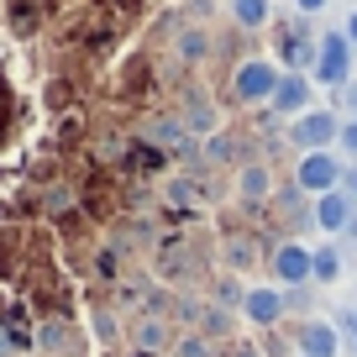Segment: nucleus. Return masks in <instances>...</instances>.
Returning a JSON list of instances; mask_svg holds the SVG:
<instances>
[{
	"instance_id": "1",
	"label": "nucleus",
	"mask_w": 357,
	"mask_h": 357,
	"mask_svg": "<svg viewBox=\"0 0 357 357\" xmlns=\"http://www.w3.org/2000/svg\"><path fill=\"white\" fill-rule=\"evenodd\" d=\"M279 79H284V63L252 53V58H242V63L231 68V100H236V105H273Z\"/></svg>"
},
{
	"instance_id": "2",
	"label": "nucleus",
	"mask_w": 357,
	"mask_h": 357,
	"mask_svg": "<svg viewBox=\"0 0 357 357\" xmlns=\"http://www.w3.org/2000/svg\"><path fill=\"white\" fill-rule=\"evenodd\" d=\"M336 132H342V116L326 111V105H310L305 116H294L284 126V142L294 153H321V147H336Z\"/></svg>"
},
{
	"instance_id": "3",
	"label": "nucleus",
	"mask_w": 357,
	"mask_h": 357,
	"mask_svg": "<svg viewBox=\"0 0 357 357\" xmlns=\"http://www.w3.org/2000/svg\"><path fill=\"white\" fill-rule=\"evenodd\" d=\"M268 284L305 289V284H310V242H300V236L273 242V252H268Z\"/></svg>"
},
{
	"instance_id": "4",
	"label": "nucleus",
	"mask_w": 357,
	"mask_h": 357,
	"mask_svg": "<svg viewBox=\"0 0 357 357\" xmlns=\"http://www.w3.org/2000/svg\"><path fill=\"white\" fill-rule=\"evenodd\" d=\"M342 168L347 163L331 153V147H321V153H300V158H294V190L310 195V200H315V195H331L336 184H342Z\"/></svg>"
},
{
	"instance_id": "5",
	"label": "nucleus",
	"mask_w": 357,
	"mask_h": 357,
	"mask_svg": "<svg viewBox=\"0 0 357 357\" xmlns=\"http://www.w3.org/2000/svg\"><path fill=\"white\" fill-rule=\"evenodd\" d=\"M236 315H242L247 326H252L257 336L263 331H279L284 326V289L279 284H247V294H242V305H236Z\"/></svg>"
},
{
	"instance_id": "6",
	"label": "nucleus",
	"mask_w": 357,
	"mask_h": 357,
	"mask_svg": "<svg viewBox=\"0 0 357 357\" xmlns=\"http://www.w3.org/2000/svg\"><path fill=\"white\" fill-rule=\"evenodd\" d=\"M231 195L247 205V211H268L273 195H279V178H273V168H268L263 158H247V163H236V174H231Z\"/></svg>"
},
{
	"instance_id": "7",
	"label": "nucleus",
	"mask_w": 357,
	"mask_h": 357,
	"mask_svg": "<svg viewBox=\"0 0 357 357\" xmlns=\"http://www.w3.org/2000/svg\"><path fill=\"white\" fill-rule=\"evenodd\" d=\"M310 79L315 84H347L352 79V43L342 37V26L336 32H326L321 43H315V68H310Z\"/></svg>"
},
{
	"instance_id": "8",
	"label": "nucleus",
	"mask_w": 357,
	"mask_h": 357,
	"mask_svg": "<svg viewBox=\"0 0 357 357\" xmlns=\"http://www.w3.org/2000/svg\"><path fill=\"white\" fill-rule=\"evenodd\" d=\"M268 252H273V242H263L257 231H231V236H221V268L226 273H252V268H263L268 263Z\"/></svg>"
},
{
	"instance_id": "9",
	"label": "nucleus",
	"mask_w": 357,
	"mask_h": 357,
	"mask_svg": "<svg viewBox=\"0 0 357 357\" xmlns=\"http://www.w3.org/2000/svg\"><path fill=\"white\" fill-rule=\"evenodd\" d=\"M200 273H205V263H200V252H195L184 236L168 242L163 252H158V279L174 284V289H178V284H200Z\"/></svg>"
},
{
	"instance_id": "10",
	"label": "nucleus",
	"mask_w": 357,
	"mask_h": 357,
	"mask_svg": "<svg viewBox=\"0 0 357 357\" xmlns=\"http://www.w3.org/2000/svg\"><path fill=\"white\" fill-rule=\"evenodd\" d=\"M289 342H294L300 357H336L342 352V331H336L331 321H321V315H305V321L289 331Z\"/></svg>"
},
{
	"instance_id": "11",
	"label": "nucleus",
	"mask_w": 357,
	"mask_h": 357,
	"mask_svg": "<svg viewBox=\"0 0 357 357\" xmlns=\"http://www.w3.org/2000/svg\"><path fill=\"white\" fill-rule=\"evenodd\" d=\"M310 105H315V79L284 68V79H279V89H273V105H268V111L284 116V121H294V116H305Z\"/></svg>"
},
{
	"instance_id": "12",
	"label": "nucleus",
	"mask_w": 357,
	"mask_h": 357,
	"mask_svg": "<svg viewBox=\"0 0 357 357\" xmlns=\"http://www.w3.org/2000/svg\"><path fill=\"white\" fill-rule=\"evenodd\" d=\"M126 347H137V352H168L174 347V321H168L163 310H147V315H137L132 326H126Z\"/></svg>"
},
{
	"instance_id": "13",
	"label": "nucleus",
	"mask_w": 357,
	"mask_h": 357,
	"mask_svg": "<svg viewBox=\"0 0 357 357\" xmlns=\"http://www.w3.org/2000/svg\"><path fill=\"white\" fill-rule=\"evenodd\" d=\"M310 215H315V231H326V236H342V231H347V221L357 215V205L347 200L342 190H331V195H315Z\"/></svg>"
},
{
	"instance_id": "14",
	"label": "nucleus",
	"mask_w": 357,
	"mask_h": 357,
	"mask_svg": "<svg viewBox=\"0 0 357 357\" xmlns=\"http://www.w3.org/2000/svg\"><path fill=\"white\" fill-rule=\"evenodd\" d=\"M211 53H215V37L205 32V26L178 22V37H174V58H178V63H184V68H200Z\"/></svg>"
},
{
	"instance_id": "15",
	"label": "nucleus",
	"mask_w": 357,
	"mask_h": 357,
	"mask_svg": "<svg viewBox=\"0 0 357 357\" xmlns=\"http://www.w3.org/2000/svg\"><path fill=\"white\" fill-rule=\"evenodd\" d=\"M178 121H184V132H190V137H211V132H221V111H215L211 95H190V100L178 105Z\"/></svg>"
},
{
	"instance_id": "16",
	"label": "nucleus",
	"mask_w": 357,
	"mask_h": 357,
	"mask_svg": "<svg viewBox=\"0 0 357 357\" xmlns=\"http://www.w3.org/2000/svg\"><path fill=\"white\" fill-rule=\"evenodd\" d=\"M268 211H273L284 226H289V236H300L305 226H315V215H310V205H305V195H300V190H279Z\"/></svg>"
},
{
	"instance_id": "17",
	"label": "nucleus",
	"mask_w": 357,
	"mask_h": 357,
	"mask_svg": "<svg viewBox=\"0 0 357 357\" xmlns=\"http://www.w3.org/2000/svg\"><path fill=\"white\" fill-rule=\"evenodd\" d=\"M190 331H200L205 342H231V336H236V321H231V310H221V305H211V300H205Z\"/></svg>"
},
{
	"instance_id": "18",
	"label": "nucleus",
	"mask_w": 357,
	"mask_h": 357,
	"mask_svg": "<svg viewBox=\"0 0 357 357\" xmlns=\"http://www.w3.org/2000/svg\"><path fill=\"white\" fill-rule=\"evenodd\" d=\"M342 279V242L310 247V284H336Z\"/></svg>"
},
{
	"instance_id": "19",
	"label": "nucleus",
	"mask_w": 357,
	"mask_h": 357,
	"mask_svg": "<svg viewBox=\"0 0 357 357\" xmlns=\"http://www.w3.org/2000/svg\"><path fill=\"white\" fill-rule=\"evenodd\" d=\"M200 163H205V168H236V137H231V132L200 137Z\"/></svg>"
},
{
	"instance_id": "20",
	"label": "nucleus",
	"mask_w": 357,
	"mask_h": 357,
	"mask_svg": "<svg viewBox=\"0 0 357 357\" xmlns=\"http://www.w3.org/2000/svg\"><path fill=\"white\" fill-rule=\"evenodd\" d=\"M231 22L242 32H263L273 26V0H231Z\"/></svg>"
},
{
	"instance_id": "21",
	"label": "nucleus",
	"mask_w": 357,
	"mask_h": 357,
	"mask_svg": "<svg viewBox=\"0 0 357 357\" xmlns=\"http://www.w3.org/2000/svg\"><path fill=\"white\" fill-rule=\"evenodd\" d=\"M163 200H168V205H178V211H190V205L211 200V195H205V190H200V184H195L190 174H174V178H168V184H163Z\"/></svg>"
},
{
	"instance_id": "22",
	"label": "nucleus",
	"mask_w": 357,
	"mask_h": 357,
	"mask_svg": "<svg viewBox=\"0 0 357 357\" xmlns=\"http://www.w3.org/2000/svg\"><path fill=\"white\" fill-rule=\"evenodd\" d=\"M89 331L100 336V347H121V342H126V326H121V315H116V310H95Z\"/></svg>"
},
{
	"instance_id": "23",
	"label": "nucleus",
	"mask_w": 357,
	"mask_h": 357,
	"mask_svg": "<svg viewBox=\"0 0 357 357\" xmlns=\"http://www.w3.org/2000/svg\"><path fill=\"white\" fill-rule=\"evenodd\" d=\"M68 342H74V336H68V326H63V321H43V326H37V347H43V352L68 357Z\"/></svg>"
},
{
	"instance_id": "24",
	"label": "nucleus",
	"mask_w": 357,
	"mask_h": 357,
	"mask_svg": "<svg viewBox=\"0 0 357 357\" xmlns=\"http://www.w3.org/2000/svg\"><path fill=\"white\" fill-rule=\"evenodd\" d=\"M242 294H247V284L236 279V273H221V279L211 284V305H221V310H231V305H242Z\"/></svg>"
},
{
	"instance_id": "25",
	"label": "nucleus",
	"mask_w": 357,
	"mask_h": 357,
	"mask_svg": "<svg viewBox=\"0 0 357 357\" xmlns=\"http://www.w3.org/2000/svg\"><path fill=\"white\" fill-rule=\"evenodd\" d=\"M163 357H215V342H205L200 331H184V336H174V347Z\"/></svg>"
},
{
	"instance_id": "26",
	"label": "nucleus",
	"mask_w": 357,
	"mask_h": 357,
	"mask_svg": "<svg viewBox=\"0 0 357 357\" xmlns=\"http://www.w3.org/2000/svg\"><path fill=\"white\" fill-rule=\"evenodd\" d=\"M257 347H263V357H300V352H294V342L284 336V326H279V331H263V336H257Z\"/></svg>"
},
{
	"instance_id": "27",
	"label": "nucleus",
	"mask_w": 357,
	"mask_h": 357,
	"mask_svg": "<svg viewBox=\"0 0 357 357\" xmlns=\"http://www.w3.org/2000/svg\"><path fill=\"white\" fill-rule=\"evenodd\" d=\"M336 147H342V153L357 163V116H347V121H342V132H336Z\"/></svg>"
},
{
	"instance_id": "28",
	"label": "nucleus",
	"mask_w": 357,
	"mask_h": 357,
	"mask_svg": "<svg viewBox=\"0 0 357 357\" xmlns=\"http://www.w3.org/2000/svg\"><path fill=\"white\" fill-rule=\"evenodd\" d=\"M336 111L357 116V79H347V84H336Z\"/></svg>"
},
{
	"instance_id": "29",
	"label": "nucleus",
	"mask_w": 357,
	"mask_h": 357,
	"mask_svg": "<svg viewBox=\"0 0 357 357\" xmlns=\"http://www.w3.org/2000/svg\"><path fill=\"white\" fill-rule=\"evenodd\" d=\"M226 357H263V347H257V336L252 342H236L231 336V342H226Z\"/></svg>"
},
{
	"instance_id": "30",
	"label": "nucleus",
	"mask_w": 357,
	"mask_h": 357,
	"mask_svg": "<svg viewBox=\"0 0 357 357\" xmlns=\"http://www.w3.org/2000/svg\"><path fill=\"white\" fill-rule=\"evenodd\" d=\"M336 190H342L347 200L357 205V163H352V168H342V184H336Z\"/></svg>"
},
{
	"instance_id": "31",
	"label": "nucleus",
	"mask_w": 357,
	"mask_h": 357,
	"mask_svg": "<svg viewBox=\"0 0 357 357\" xmlns=\"http://www.w3.org/2000/svg\"><path fill=\"white\" fill-rule=\"evenodd\" d=\"M47 211H68V190H47Z\"/></svg>"
},
{
	"instance_id": "32",
	"label": "nucleus",
	"mask_w": 357,
	"mask_h": 357,
	"mask_svg": "<svg viewBox=\"0 0 357 357\" xmlns=\"http://www.w3.org/2000/svg\"><path fill=\"white\" fill-rule=\"evenodd\" d=\"M342 37L357 47V11H347V22H342Z\"/></svg>"
},
{
	"instance_id": "33",
	"label": "nucleus",
	"mask_w": 357,
	"mask_h": 357,
	"mask_svg": "<svg viewBox=\"0 0 357 357\" xmlns=\"http://www.w3.org/2000/svg\"><path fill=\"white\" fill-rule=\"evenodd\" d=\"M294 11H300V16H315V11H326V0H294Z\"/></svg>"
},
{
	"instance_id": "34",
	"label": "nucleus",
	"mask_w": 357,
	"mask_h": 357,
	"mask_svg": "<svg viewBox=\"0 0 357 357\" xmlns=\"http://www.w3.org/2000/svg\"><path fill=\"white\" fill-rule=\"evenodd\" d=\"M336 242H347V247H357V215H352V221H347V231H342V236H336Z\"/></svg>"
}]
</instances>
